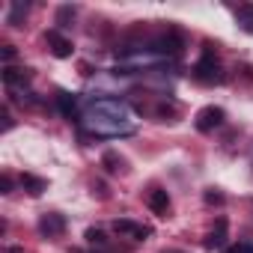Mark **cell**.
Returning a JSON list of instances; mask_svg holds the SVG:
<instances>
[{
    "label": "cell",
    "instance_id": "cell-1",
    "mask_svg": "<svg viewBox=\"0 0 253 253\" xmlns=\"http://www.w3.org/2000/svg\"><path fill=\"white\" fill-rule=\"evenodd\" d=\"M194 81H200V84H220V81H223V69H220V63L214 60L211 51H206V54L197 60V66H194Z\"/></svg>",
    "mask_w": 253,
    "mask_h": 253
},
{
    "label": "cell",
    "instance_id": "cell-2",
    "mask_svg": "<svg viewBox=\"0 0 253 253\" xmlns=\"http://www.w3.org/2000/svg\"><path fill=\"white\" fill-rule=\"evenodd\" d=\"M149 48H152L155 54H167V57H179V54L185 51V39H182V33H179V30H167V33H161V36H155Z\"/></svg>",
    "mask_w": 253,
    "mask_h": 253
},
{
    "label": "cell",
    "instance_id": "cell-3",
    "mask_svg": "<svg viewBox=\"0 0 253 253\" xmlns=\"http://www.w3.org/2000/svg\"><path fill=\"white\" fill-rule=\"evenodd\" d=\"M223 119H226V113H223L220 107L209 104V107L197 110V116H194V125H197V131L209 134V131H214V128H217V125H223Z\"/></svg>",
    "mask_w": 253,
    "mask_h": 253
},
{
    "label": "cell",
    "instance_id": "cell-4",
    "mask_svg": "<svg viewBox=\"0 0 253 253\" xmlns=\"http://www.w3.org/2000/svg\"><path fill=\"white\" fill-rule=\"evenodd\" d=\"M39 232L48 235V238H60V235L66 232V217L57 214V211H45V214L39 217Z\"/></svg>",
    "mask_w": 253,
    "mask_h": 253
},
{
    "label": "cell",
    "instance_id": "cell-5",
    "mask_svg": "<svg viewBox=\"0 0 253 253\" xmlns=\"http://www.w3.org/2000/svg\"><path fill=\"white\" fill-rule=\"evenodd\" d=\"M113 232H116V235H128V238L143 241L152 229L143 226V223H134V220H128V217H119V220H113Z\"/></svg>",
    "mask_w": 253,
    "mask_h": 253
},
{
    "label": "cell",
    "instance_id": "cell-6",
    "mask_svg": "<svg viewBox=\"0 0 253 253\" xmlns=\"http://www.w3.org/2000/svg\"><path fill=\"white\" fill-rule=\"evenodd\" d=\"M45 42H48V48H51V54L54 57H60V60H66V57H72V42L60 33V30H48L45 33Z\"/></svg>",
    "mask_w": 253,
    "mask_h": 253
},
{
    "label": "cell",
    "instance_id": "cell-7",
    "mask_svg": "<svg viewBox=\"0 0 253 253\" xmlns=\"http://www.w3.org/2000/svg\"><path fill=\"white\" fill-rule=\"evenodd\" d=\"M146 203H149V209H152L158 217H167V211H170V194H167V191H161V188L149 191Z\"/></svg>",
    "mask_w": 253,
    "mask_h": 253
},
{
    "label": "cell",
    "instance_id": "cell-8",
    "mask_svg": "<svg viewBox=\"0 0 253 253\" xmlns=\"http://www.w3.org/2000/svg\"><path fill=\"white\" fill-rule=\"evenodd\" d=\"M0 78H3L6 86H24L30 81V69H15V66H3V72H0Z\"/></svg>",
    "mask_w": 253,
    "mask_h": 253
},
{
    "label": "cell",
    "instance_id": "cell-9",
    "mask_svg": "<svg viewBox=\"0 0 253 253\" xmlns=\"http://www.w3.org/2000/svg\"><path fill=\"white\" fill-rule=\"evenodd\" d=\"M226 244V217H217V226L206 235V247L209 250H223Z\"/></svg>",
    "mask_w": 253,
    "mask_h": 253
},
{
    "label": "cell",
    "instance_id": "cell-10",
    "mask_svg": "<svg viewBox=\"0 0 253 253\" xmlns=\"http://www.w3.org/2000/svg\"><path fill=\"white\" fill-rule=\"evenodd\" d=\"M57 107H60V113H63L69 122L78 116V98H75L72 92H66V89H60V92H57Z\"/></svg>",
    "mask_w": 253,
    "mask_h": 253
},
{
    "label": "cell",
    "instance_id": "cell-11",
    "mask_svg": "<svg viewBox=\"0 0 253 253\" xmlns=\"http://www.w3.org/2000/svg\"><path fill=\"white\" fill-rule=\"evenodd\" d=\"M18 182H21V188H24L30 197H42V194L48 191V182H45V179H39V176H33V173H24Z\"/></svg>",
    "mask_w": 253,
    "mask_h": 253
},
{
    "label": "cell",
    "instance_id": "cell-12",
    "mask_svg": "<svg viewBox=\"0 0 253 253\" xmlns=\"http://www.w3.org/2000/svg\"><path fill=\"white\" fill-rule=\"evenodd\" d=\"M235 15H238V24H241L247 33H253V3H241V6L235 9Z\"/></svg>",
    "mask_w": 253,
    "mask_h": 253
},
{
    "label": "cell",
    "instance_id": "cell-13",
    "mask_svg": "<svg viewBox=\"0 0 253 253\" xmlns=\"http://www.w3.org/2000/svg\"><path fill=\"white\" fill-rule=\"evenodd\" d=\"M72 21H75V6H60L57 9V24L60 27H72Z\"/></svg>",
    "mask_w": 253,
    "mask_h": 253
},
{
    "label": "cell",
    "instance_id": "cell-14",
    "mask_svg": "<svg viewBox=\"0 0 253 253\" xmlns=\"http://www.w3.org/2000/svg\"><path fill=\"white\" fill-rule=\"evenodd\" d=\"M101 164H104L110 173H119V170H122V158H119L116 152H104V155H101Z\"/></svg>",
    "mask_w": 253,
    "mask_h": 253
},
{
    "label": "cell",
    "instance_id": "cell-15",
    "mask_svg": "<svg viewBox=\"0 0 253 253\" xmlns=\"http://www.w3.org/2000/svg\"><path fill=\"white\" fill-rule=\"evenodd\" d=\"M24 15H27V6H24V3H12V12H9L6 21H9L12 27H21V18H24Z\"/></svg>",
    "mask_w": 253,
    "mask_h": 253
},
{
    "label": "cell",
    "instance_id": "cell-16",
    "mask_svg": "<svg viewBox=\"0 0 253 253\" xmlns=\"http://www.w3.org/2000/svg\"><path fill=\"white\" fill-rule=\"evenodd\" d=\"M86 241L95 244V247H104V244H107V238H104L101 229H86Z\"/></svg>",
    "mask_w": 253,
    "mask_h": 253
},
{
    "label": "cell",
    "instance_id": "cell-17",
    "mask_svg": "<svg viewBox=\"0 0 253 253\" xmlns=\"http://www.w3.org/2000/svg\"><path fill=\"white\" fill-rule=\"evenodd\" d=\"M0 54H3V63L9 66V63L15 60V54H18V51H15V45H3V51H0Z\"/></svg>",
    "mask_w": 253,
    "mask_h": 253
},
{
    "label": "cell",
    "instance_id": "cell-18",
    "mask_svg": "<svg viewBox=\"0 0 253 253\" xmlns=\"http://www.w3.org/2000/svg\"><path fill=\"white\" fill-rule=\"evenodd\" d=\"M0 194H12V179L3 173V176H0Z\"/></svg>",
    "mask_w": 253,
    "mask_h": 253
},
{
    "label": "cell",
    "instance_id": "cell-19",
    "mask_svg": "<svg viewBox=\"0 0 253 253\" xmlns=\"http://www.w3.org/2000/svg\"><path fill=\"white\" fill-rule=\"evenodd\" d=\"M226 253H253V244H238V247H229Z\"/></svg>",
    "mask_w": 253,
    "mask_h": 253
},
{
    "label": "cell",
    "instance_id": "cell-20",
    "mask_svg": "<svg viewBox=\"0 0 253 253\" xmlns=\"http://www.w3.org/2000/svg\"><path fill=\"white\" fill-rule=\"evenodd\" d=\"M206 203H223V194H214V191H209V194H206Z\"/></svg>",
    "mask_w": 253,
    "mask_h": 253
},
{
    "label": "cell",
    "instance_id": "cell-21",
    "mask_svg": "<svg viewBox=\"0 0 253 253\" xmlns=\"http://www.w3.org/2000/svg\"><path fill=\"white\" fill-rule=\"evenodd\" d=\"M6 253H24V250H21V247H9Z\"/></svg>",
    "mask_w": 253,
    "mask_h": 253
}]
</instances>
